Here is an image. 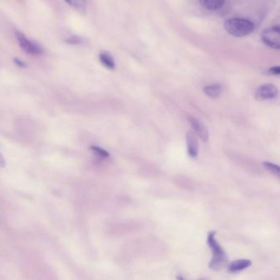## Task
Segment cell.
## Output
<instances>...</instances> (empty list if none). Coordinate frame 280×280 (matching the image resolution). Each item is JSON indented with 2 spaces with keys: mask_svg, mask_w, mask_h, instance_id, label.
<instances>
[{
  "mask_svg": "<svg viewBox=\"0 0 280 280\" xmlns=\"http://www.w3.org/2000/svg\"><path fill=\"white\" fill-rule=\"evenodd\" d=\"M215 231H211L207 236V243L212 251V259H211L209 268L214 271H221L228 266L229 258L224 252L221 246L217 242L215 238Z\"/></svg>",
  "mask_w": 280,
  "mask_h": 280,
  "instance_id": "cell-1",
  "label": "cell"
},
{
  "mask_svg": "<svg viewBox=\"0 0 280 280\" xmlns=\"http://www.w3.org/2000/svg\"><path fill=\"white\" fill-rule=\"evenodd\" d=\"M224 28L226 32L232 36L244 37L254 32L255 25L247 19L236 17L228 19L224 23Z\"/></svg>",
  "mask_w": 280,
  "mask_h": 280,
  "instance_id": "cell-2",
  "label": "cell"
},
{
  "mask_svg": "<svg viewBox=\"0 0 280 280\" xmlns=\"http://www.w3.org/2000/svg\"><path fill=\"white\" fill-rule=\"evenodd\" d=\"M262 40L265 46L270 48L280 49V27L274 26L264 29L262 32Z\"/></svg>",
  "mask_w": 280,
  "mask_h": 280,
  "instance_id": "cell-3",
  "label": "cell"
},
{
  "mask_svg": "<svg viewBox=\"0 0 280 280\" xmlns=\"http://www.w3.org/2000/svg\"><path fill=\"white\" fill-rule=\"evenodd\" d=\"M15 35H16L19 46L26 53H29L31 55H34V56H39L44 53L43 49L38 44L27 39L21 32H16Z\"/></svg>",
  "mask_w": 280,
  "mask_h": 280,
  "instance_id": "cell-4",
  "label": "cell"
},
{
  "mask_svg": "<svg viewBox=\"0 0 280 280\" xmlns=\"http://www.w3.org/2000/svg\"><path fill=\"white\" fill-rule=\"evenodd\" d=\"M278 96V89L273 84H264L260 86L256 92V99L260 101L275 99Z\"/></svg>",
  "mask_w": 280,
  "mask_h": 280,
  "instance_id": "cell-5",
  "label": "cell"
},
{
  "mask_svg": "<svg viewBox=\"0 0 280 280\" xmlns=\"http://www.w3.org/2000/svg\"><path fill=\"white\" fill-rule=\"evenodd\" d=\"M186 142H187V153L190 157H197L199 152V145L198 137L193 132H187L186 133Z\"/></svg>",
  "mask_w": 280,
  "mask_h": 280,
  "instance_id": "cell-6",
  "label": "cell"
},
{
  "mask_svg": "<svg viewBox=\"0 0 280 280\" xmlns=\"http://www.w3.org/2000/svg\"><path fill=\"white\" fill-rule=\"evenodd\" d=\"M189 122L193 130L196 132V133L200 137V139H201L204 142H207L209 140V132L206 126L193 117H189Z\"/></svg>",
  "mask_w": 280,
  "mask_h": 280,
  "instance_id": "cell-7",
  "label": "cell"
},
{
  "mask_svg": "<svg viewBox=\"0 0 280 280\" xmlns=\"http://www.w3.org/2000/svg\"><path fill=\"white\" fill-rule=\"evenodd\" d=\"M251 262L250 260L242 259L237 260L232 262L231 264L228 265V270L230 273H236L242 271V270L247 269L251 266Z\"/></svg>",
  "mask_w": 280,
  "mask_h": 280,
  "instance_id": "cell-8",
  "label": "cell"
},
{
  "mask_svg": "<svg viewBox=\"0 0 280 280\" xmlns=\"http://www.w3.org/2000/svg\"><path fill=\"white\" fill-rule=\"evenodd\" d=\"M99 61L108 69H115L116 65H115V59H114V57L111 55V53L110 52L103 51V52L99 53Z\"/></svg>",
  "mask_w": 280,
  "mask_h": 280,
  "instance_id": "cell-9",
  "label": "cell"
},
{
  "mask_svg": "<svg viewBox=\"0 0 280 280\" xmlns=\"http://www.w3.org/2000/svg\"><path fill=\"white\" fill-rule=\"evenodd\" d=\"M200 5L208 10H218L225 3V0H199Z\"/></svg>",
  "mask_w": 280,
  "mask_h": 280,
  "instance_id": "cell-10",
  "label": "cell"
},
{
  "mask_svg": "<svg viewBox=\"0 0 280 280\" xmlns=\"http://www.w3.org/2000/svg\"><path fill=\"white\" fill-rule=\"evenodd\" d=\"M204 92L206 96L216 99L222 93V85L219 84H213V85H206L204 88Z\"/></svg>",
  "mask_w": 280,
  "mask_h": 280,
  "instance_id": "cell-11",
  "label": "cell"
},
{
  "mask_svg": "<svg viewBox=\"0 0 280 280\" xmlns=\"http://www.w3.org/2000/svg\"><path fill=\"white\" fill-rule=\"evenodd\" d=\"M64 1L82 14H85L86 12V8H87L86 0H64Z\"/></svg>",
  "mask_w": 280,
  "mask_h": 280,
  "instance_id": "cell-12",
  "label": "cell"
},
{
  "mask_svg": "<svg viewBox=\"0 0 280 280\" xmlns=\"http://www.w3.org/2000/svg\"><path fill=\"white\" fill-rule=\"evenodd\" d=\"M264 168L270 174H274L275 176L280 178V166L275 164L270 163V162H264L263 163Z\"/></svg>",
  "mask_w": 280,
  "mask_h": 280,
  "instance_id": "cell-13",
  "label": "cell"
},
{
  "mask_svg": "<svg viewBox=\"0 0 280 280\" xmlns=\"http://www.w3.org/2000/svg\"><path fill=\"white\" fill-rule=\"evenodd\" d=\"M91 149L93 151L95 154H96L97 156H99L100 158H108L110 157V153L106 151L105 149H102L100 147H96V146H93V147H91Z\"/></svg>",
  "mask_w": 280,
  "mask_h": 280,
  "instance_id": "cell-14",
  "label": "cell"
},
{
  "mask_svg": "<svg viewBox=\"0 0 280 280\" xmlns=\"http://www.w3.org/2000/svg\"><path fill=\"white\" fill-rule=\"evenodd\" d=\"M267 74L268 75H278L280 74V66H275V67H270V69L267 70Z\"/></svg>",
  "mask_w": 280,
  "mask_h": 280,
  "instance_id": "cell-15",
  "label": "cell"
},
{
  "mask_svg": "<svg viewBox=\"0 0 280 280\" xmlns=\"http://www.w3.org/2000/svg\"><path fill=\"white\" fill-rule=\"evenodd\" d=\"M66 42L68 43V44H72V45H75V44H79L80 43V39L78 37V36H72V37L67 39L66 40Z\"/></svg>",
  "mask_w": 280,
  "mask_h": 280,
  "instance_id": "cell-16",
  "label": "cell"
},
{
  "mask_svg": "<svg viewBox=\"0 0 280 280\" xmlns=\"http://www.w3.org/2000/svg\"><path fill=\"white\" fill-rule=\"evenodd\" d=\"M14 62H15V64H16L18 67H25L27 66V64H25L24 62L20 60V59H14Z\"/></svg>",
  "mask_w": 280,
  "mask_h": 280,
  "instance_id": "cell-17",
  "label": "cell"
},
{
  "mask_svg": "<svg viewBox=\"0 0 280 280\" xmlns=\"http://www.w3.org/2000/svg\"><path fill=\"white\" fill-rule=\"evenodd\" d=\"M4 167H5V160L0 152V168H4Z\"/></svg>",
  "mask_w": 280,
  "mask_h": 280,
  "instance_id": "cell-18",
  "label": "cell"
},
{
  "mask_svg": "<svg viewBox=\"0 0 280 280\" xmlns=\"http://www.w3.org/2000/svg\"><path fill=\"white\" fill-rule=\"evenodd\" d=\"M178 278V279H179V280H184V279H183V277H181V276H179V277H177Z\"/></svg>",
  "mask_w": 280,
  "mask_h": 280,
  "instance_id": "cell-19",
  "label": "cell"
}]
</instances>
